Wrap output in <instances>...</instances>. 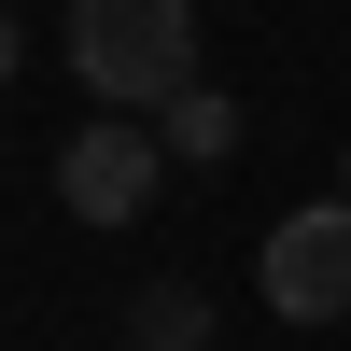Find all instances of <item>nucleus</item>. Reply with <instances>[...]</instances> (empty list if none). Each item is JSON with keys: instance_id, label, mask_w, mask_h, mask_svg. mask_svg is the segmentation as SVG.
<instances>
[{"instance_id": "obj_6", "label": "nucleus", "mask_w": 351, "mask_h": 351, "mask_svg": "<svg viewBox=\"0 0 351 351\" xmlns=\"http://www.w3.org/2000/svg\"><path fill=\"white\" fill-rule=\"evenodd\" d=\"M337 183H351V155H337Z\"/></svg>"}, {"instance_id": "obj_4", "label": "nucleus", "mask_w": 351, "mask_h": 351, "mask_svg": "<svg viewBox=\"0 0 351 351\" xmlns=\"http://www.w3.org/2000/svg\"><path fill=\"white\" fill-rule=\"evenodd\" d=\"M127 351H211V295L197 281H141L127 295Z\"/></svg>"}, {"instance_id": "obj_5", "label": "nucleus", "mask_w": 351, "mask_h": 351, "mask_svg": "<svg viewBox=\"0 0 351 351\" xmlns=\"http://www.w3.org/2000/svg\"><path fill=\"white\" fill-rule=\"evenodd\" d=\"M155 141H169V155H197V169L239 155V99H225V84H183V99L155 112Z\"/></svg>"}, {"instance_id": "obj_2", "label": "nucleus", "mask_w": 351, "mask_h": 351, "mask_svg": "<svg viewBox=\"0 0 351 351\" xmlns=\"http://www.w3.org/2000/svg\"><path fill=\"white\" fill-rule=\"evenodd\" d=\"M253 295H267L281 324H351V197H324V211H281V225H267Z\"/></svg>"}, {"instance_id": "obj_3", "label": "nucleus", "mask_w": 351, "mask_h": 351, "mask_svg": "<svg viewBox=\"0 0 351 351\" xmlns=\"http://www.w3.org/2000/svg\"><path fill=\"white\" fill-rule=\"evenodd\" d=\"M169 183V141L127 127V112H99V127H71V155H56V197H71V225H141Z\"/></svg>"}, {"instance_id": "obj_1", "label": "nucleus", "mask_w": 351, "mask_h": 351, "mask_svg": "<svg viewBox=\"0 0 351 351\" xmlns=\"http://www.w3.org/2000/svg\"><path fill=\"white\" fill-rule=\"evenodd\" d=\"M71 71L112 112H169L197 84V0H71Z\"/></svg>"}]
</instances>
